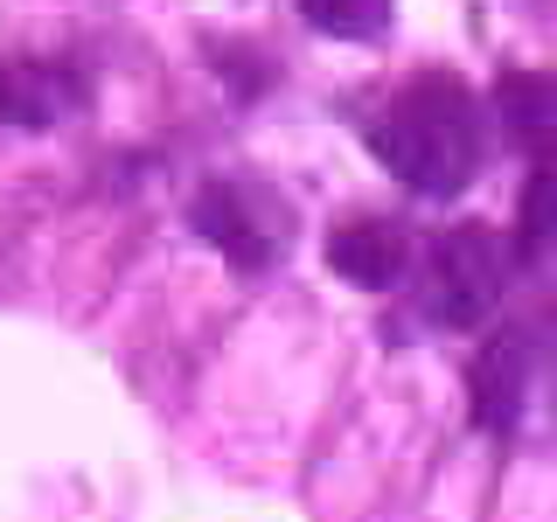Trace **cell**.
<instances>
[{
    "label": "cell",
    "instance_id": "obj_8",
    "mask_svg": "<svg viewBox=\"0 0 557 522\" xmlns=\"http://www.w3.org/2000/svg\"><path fill=\"white\" fill-rule=\"evenodd\" d=\"M321 35H342V42H376L391 28L397 0H293Z\"/></svg>",
    "mask_w": 557,
    "mask_h": 522
},
{
    "label": "cell",
    "instance_id": "obj_3",
    "mask_svg": "<svg viewBox=\"0 0 557 522\" xmlns=\"http://www.w3.org/2000/svg\"><path fill=\"white\" fill-rule=\"evenodd\" d=\"M188 223H196V237L216 244L237 272L278 265V251H286V237H293L286 202L258 182H202L196 202H188Z\"/></svg>",
    "mask_w": 557,
    "mask_h": 522
},
{
    "label": "cell",
    "instance_id": "obj_7",
    "mask_svg": "<svg viewBox=\"0 0 557 522\" xmlns=\"http://www.w3.org/2000/svg\"><path fill=\"white\" fill-rule=\"evenodd\" d=\"M495 98H502V119L530 139L536 153H550V119H557V84L550 77H536V70H509V77L495 84Z\"/></svg>",
    "mask_w": 557,
    "mask_h": 522
},
{
    "label": "cell",
    "instance_id": "obj_6",
    "mask_svg": "<svg viewBox=\"0 0 557 522\" xmlns=\"http://www.w3.org/2000/svg\"><path fill=\"white\" fill-rule=\"evenodd\" d=\"M327 265H335L348 286H362V293H383V286H397L411 265V244L397 223H383V216H362V223H342L335 237H327Z\"/></svg>",
    "mask_w": 557,
    "mask_h": 522
},
{
    "label": "cell",
    "instance_id": "obj_1",
    "mask_svg": "<svg viewBox=\"0 0 557 522\" xmlns=\"http://www.w3.org/2000/svg\"><path fill=\"white\" fill-rule=\"evenodd\" d=\"M370 153L418 196H460L481 167V104L453 70H425L370 119Z\"/></svg>",
    "mask_w": 557,
    "mask_h": 522
},
{
    "label": "cell",
    "instance_id": "obj_2",
    "mask_svg": "<svg viewBox=\"0 0 557 522\" xmlns=\"http://www.w3.org/2000/svg\"><path fill=\"white\" fill-rule=\"evenodd\" d=\"M509 286V244L481 223H453L425 244V272H418V307L432 327H481L502 307Z\"/></svg>",
    "mask_w": 557,
    "mask_h": 522
},
{
    "label": "cell",
    "instance_id": "obj_5",
    "mask_svg": "<svg viewBox=\"0 0 557 522\" xmlns=\"http://www.w3.org/2000/svg\"><path fill=\"white\" fill-rule=\"evenodd\" d=\"M530 376H536V335L530 327H502V335L474 356V370H467L474 425L481 432H516L522 397H530Z\"/></svg>",
    "mask_w": 557,
    "mask_h": 522
},
{
    "label": "cell",
    "instance_id": "obj_4",
    "mask_svg": "<svg viewBox=\"0 0 557 522\" xmlns=\"http://www.w3.org/2000/svg\"><path fill=\"white\" fill-rule=\"evenodd\" d=\"M84 70L77 63H49V57H0V126H63L70 112L84 104Z\"/></svg>",
    "mask_w": 557,
    "mask_h": 522
},
{
    "label": "cell",
    "instance_id": "obj_9",
    "mask_svg": "<svg viewBox=\"0 0 557 522\" xmlns=\"http://www.w3.org/2000/svg\"><path fill=\"white\" fill-rule=\"evenodd\" d=\"M550 251V153H536L530 182H522V223H516V258L522 265H544Z\"/></svg>",
    "mask_w": 557,
    "mask_h": 522
}]
</instances>
